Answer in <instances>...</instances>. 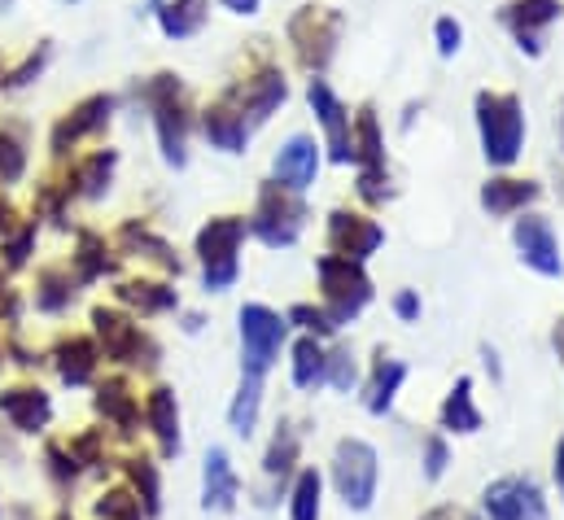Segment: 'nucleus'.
<instances>
[{
	"mask_svg": "<svg viewBox=\"0 0 564 520\" xmlns=\"http://www.w3.org/2000/svg\"><path fill=\"white\" fill-rule=\"evenodd\" d=\"M477 128L490 166H512L525 140V115L512 93H477Z\"/></svg>",
	"mask_w": 564,
	"mask_h": 520,
	"instance_id": "nucleus-1",
	"label": "nucleus"
},
{
	"mask_svg": "<svg viewBox=\"0 0 564 520\" xmlns=\"http://www.w3.org/2000/svg\"><path fill=\"white\" fill-rule=\"evenodd\" d=\"M241 237H246V219H237V215H219V219H210V224L197 232L202 280H206L210 293L232 289V280H237V271H241V262H237Z\"/></svg>",
	"mask_w": 564,
	"mask_h": 520,
	"instance_id": "nucleus-2",
	"label": "nucleus"
},
{
	"mask_svg": "<svg viewBox=\"0 0 564 520\" xmlns=\"http://www.w3.org/2000/svg\"><path fill=\"white\" fill-rule=\"evenodd\" d=\"M302 224H306V206H302V193H289L284 184L268 180V184L259 188V206H254L250 232H254L263 246L281 250V246H293V241H297Z\"/></svg>",
	"mask_w": 564,
	"mask_h": 520,
	"instance_id": "nucleus-3",
	"label": "nucleus"
},
{
	"mask_svg": "<svg viewBox=\"0 0 564 520\" xmlns=\"http://www.w3.org/2000/svg\"><path fill=\"white\" fill-rule=\"evenodd\" d=\"M337 35H341V13H333L328 4H302V9L289 18V44H293L297 62H302L306 71H315V75L333 62Z\"/></svg>",
	"mask_w": 564,
	"mask_h": 520,
	"instance_id": "nucleus-4",
	"label": "nucleus"
},
{
	"mask_svg": "<svg viewBox=\"0 0 564 520\" xmlns=\"http://www.w3.org/2000/svg\"><path fill=\"white\" fill-rule=\"evenodd\" d=\"M284 337H289V319H281L276 311H268L259 302L241 306V372L263 381V372L281 355Z\"/></svg>",
	"mask_w": 564,
	"mask_h": 520,
	"instance_id": "nucleus-5",
	"label": "nucleus"
},
{
	"mask_svg": "<svg viewBox=\"0 0 564 520\" xmlns=\"http://www.w3.org/2000/svg\"><path fill=\"white\" fill-rule=\"evenodd\" d=\"M319 284H324V311L328 319L341 328L350 324L368 302H372V280L364 275L359 262H346V259H319Z\"/></svg>",
	"mask_w": 564,
	"mask_h": 520,
	"instance_id": "nucleus-6",
	"label": "nucleus"
},
{
	"mask_svg": "<svg viewBox=\"0 0 564 520\" xmlns=\"http://www.w3.org/2000/svg\"><path fill=\"white\" fill-rule=\"evenodd\" d=\"M333 481H337V495H341L346 508L368 512L372 508V495H377V451L368 442H359V437L337 442Z\"/></svg>",
	"mask_w": 564,
	"mask_h": 520,
	"instance_id": "nucleus-7",
	"label": "nucleus"
},
{
	"mask_svg": "<svg viewBox=\"0 0 564 520\" xmlns=\"http://www.w3.org/2000/svg\"><path fill=\"white\" fill-rule=\"evenodd\" d=\"M149 106H153V123H158V140H162V158L171 166H184V140H188V115H184V93L175 75H158L144 88Z\"/></svg>",
	"mask_w": 564,
	"mask_h": 520,
	"instance_id": "nucleus-8",
	"label": "nucleus"
},
{
	"mask_svg": "<svg viewBox=\"0 0 564 520\" xmlns=\"http://www.w3.org/2000/svg\"><path fill=\"white\" fill-rule=\"evenodd\" d=\"M93 328H97V342H101L106 359L132 364V368H153V364H158L153 337H144L128 315H119V311H110V306H93Z\"/></svg>",
	"mask_w": 564,
	"mask_h": 520,
	"instance_id": "nucleus-9",
	"label": "nucleus"
},
{
	"mask_svg": "<svg viewBox=\"0 0 564 520\" xmlns=\"http://www.w3.org/2000/svg\"><path fill=\"white\" fill-rule=\"evenodd\" d=\"M355 162H359V193L364 202H386L390 197V166H386V144L377 115L364 106L355 119Z\"/></svg>",
	"mask_w": 564,
	"mask_h": 520,
	"instance_id": "nucleus-10",
	"label": "nucleus"
},
{
	"mask_svg": "<svg viewBox=\"0 0 564 520\" xmlns=\"http://www.w3.org/2000/svg\"><path fill=\"white\" fill-rule=\"evenodd\" d=\"M486 517L490 520H547L543 490L530 477H499L486 486Z\"/></svg>",
	"mask_w": 564,
	"mask_h": 520,
	"instance_id": "nucleus-11",
	"label": "nucleus"
},
{
	"mask_svg": "<svg viewBox=\"0 0 564 520\" xmlns=\"http://www.w3.org/2000/svg\"><path fill=\"white\" fill-rule=\"evenodd\" d=\"M381 241H386V232L372 219L350 215V210H333L328 215V250H333V259L364 262L368 254H377Z\"/></svg>",
	"mask_w": 564,
	"mask_h": 520,
	"instance_id": "nucleus-12",
	"label": "nucleus"
},
{
	"mask_svg": "<svg viewBox=\"0 0 564 520\" xmlns=\"http://www.w3.org/2000/svg\"><path fill=\"white\" fill-rule=\"evenodd\" d=\"M499 18H503V26L517 35L521 53L539 57V53H543V31L561 18V0H508Z\"/></svg>",
	"mask_w": 564,
	"mask_h": 520,
	"instance_id": "nucleus-13",
	"label": "nucleus"
},
{
	"mask_svg": "<svg viewBox=\"0 0 564 520\" xmlns=\"http://www.w3.org/2000/svg\"><path fill=\"white\" fill-rule=\"evenodd\" d=\"M306 97H311V110H315V115H319V123H324V136H328V158H333V162H350V158H355V128H350L346 106L333 97V88H328L324 79H311Z\"/></svg>",
	"mask_w": 564,
	"mask_h": 520,
	"instance_id": "nucleus-14",
	"label": "nucleus"
},
{
	"mask_svg": "<svg viewBox=\"0 0 564 520\" xmlns=\"http://www.w3.org/2000/svg\"><path fill=\"white\" fill-rule=\"evenodd\" d=\"M512 241H517V250H521V262L534 267L539 275H561L564 271L556 232H552V224H547L543 215H525V219H517Z\"/></svg>",
	"mask_w": 564,
	"mask_h": 520,
	"instance_id": "nucleus-15",
	"label": "nucleus"
},
{
	"mask_svg": "<svg viewBox=\"0 0 564 520\" xmlns=\"http://www.w3.org/2000/svg\"><path fill=\"white\" fill-rule=\"evenodd\" d=\"M228 97L237 101L241 119H246L250 131H254L259 123H268V119H272V110L289 97V84H284V75H276V71H263V75H254V79L237 84Z\"/></svg>",
	"mask_w": 564,
	"mask_h": 520,
	"instance_id": "nucleus-16",
	"label": "nucleus"
},
{
	"mask_svg": "<svg viewBox=\"0 0 564 520\" xmlns=\"http://www.w3.org/2000/svg\"><path fill=\"white\" fill-rule=\"evenodd\" d=\"M0 415L18 433H44L53 420V402L40 386H9V390H0Z\"/></svg>",
	"mask_w": 564,
	"mask_h": 520,
	"instance_id": "nucleus-17",
	"label": "nucleus"
},
{
	"mask_svg": "<svg viewBox=\"0 0 564 520\" xmlns=\"http://www.w3.org/2000/svg\"><path fill=\"white\" fill-rule=\"evenodd\" d=\"M237 495H241V481L228 464V451H210L206 455V468H202V508L206 512H232L237 508Z\"/></svg>",
	"mask_w": 564,
	"mask_h": 520,
	"instance_id": "nucleus-18",
	"label": "nucleus"
},
{
	"mask_svg": "<svg viewBox=\"0 0 564 520\" xmlns=\"http://www.w3.org/2000/svg\"><path fill=\"white\" fill-rule=\"evenodd\" d=\"M315 171H319L315 140L311 136H289V144L276 153V184H284L289 193H306L315 184Z\"/></svg>",
	"mask_w": 564,
	"mask_h": 520,
	"instance_id": "nucleus-19",
	"label": "nucleus"
},
{
	"mask_svg": "<svg viewBox=\"0 0 564 520\" xmlns=\"http://www.w3.org/2000/svg\"><path fill=\"white\" fill-rule=\"evenodd\" d=\"M110 110H115V97H106V93L79 101V106L53 128V153H66V149H70L75 140H84L88 131L106 128V123H110Z\"/></svg>",
	"mask_w": 564,
	"mask_h": 520,
	"instance_id": "nucleus-20",
	"label": "nucleus"
},
{
	"mask_svg": "<svg viewBox=\"0 0 564 520\" xmlns=\"http://www.w3.org/2000/svg\"><path fill=\"white\" fill-rule=\"evenodd\" d=\"M144 424L158 437V451L166 459L180 455V402H175V393L166 390V386H158V390L144 398Z\"/></svg>",
	"mask_w": 564,
	"mask_h": 520,
	"instance_id": "nucleus-21",
	"label": "nucleus"
},
{
	"mask_svg": "<svg viewBox=\"0 0 564 520\" xmlns=\"http://www.w3.org/2000/svg\"><path fill=\"white\" fill-rule=\"evenodd\" d=\"M97 415L106 420V424H115L123 437H132L137 429H141V407H137V393L128 390V381L123 377H110L106 386H97Z\"/></svg>",
	"mask_w": 564,
	"mask_h": 520,
	"instance_id": "nucleus-22",
	"label": "nucleus"
},
{
	"mask_svg": "<svg viewBox=\"0 0 564 520\" xmlns=\"http://www.w3.org/2000/svg\"><path fill=\"white\" fill-rule=\"evenodd\" d=\"M97 359H101V350L93 346V337H62L53 346V368L66 386H88L97 372Z\"/></svg>",
	"mask_w": 564,
	"mask_h": 520,
	"instance_id": "nucleus-23",
	"label": "nucleus"
},
{
	"mask_svg": "<svg viewBox=\"0 0 564 520\" xmlns=\"http://www.w3.org/2000/svg\"><path fill=\"white\" fill-rule=\"evenodd\" d=\"M206 136H210V144L215 149H224V153H241L246 149V140H250V123L241 119V110H237V101L232 97H219L210 110H206Z\"/></svg>",
	"mask_w": 564,
	"mask_h": 520,
	"instance_id": "nucleus-24",
	"label": "nucleus"
},
{
	"mask_svg": "<svg viewBox=\"0 0 564 520\" xmlns=\"http://www.w3.org/2000/svg\"><path fill=\"white\" fill-rule=\"evenodd\" d=\"M534 197H539V184L534 180H486V188H481V206L490 215H499V219L525 210Z\"/></svg>",
	"mask_w": 564,
	"mask_h": 520,
	"instance_id": "nucleus-25",
	"label": "nucleus"
},
{
	"mask_svg": "<svg viewBox=\"0 0 564 520\" xmlns=\"http://www.w3.org/2000/svg\"><path fill=\"white\" fill-rule=\"evenodd\" d=\"M210 18V0H166L158 9V26L171 35V40H188L206 26Z\"/></svg>",
	"mask_w": 564,
	"mask_h": 520,
	"instance_id": "nucleus-26",
	"label": "nucleus"
},
{
	"mask_svg": "<svg viewBox=\"0 0 564 520\" xmlns=\"http://www.w3.org/2000/svg\"><path fill=\"white\" fill-rule=\"evenodd\" d=\"M403 377H408V368H403L399 359L377 355V368H372V381H368V393H364V407H368L372 415H386V411L394 407V393L403 386Z\"/></svg>",
	"mask_w": 564,
	"mask_h": 520,
	"instance_id": "nucleus-27",
	"label": "nucleus"
},
{
	"mask_svg": "<svg viewBox=\"0 0 564 520\" xmlns=\"http://www.w3.org/2000/svg\"><path fill=\"white\" fill-rule=\"evenodd\" d=\"M442 429L446 433H477L481 429V411L473 407V381L468 377H459L455 390L446 393V402H442Z\"/></svg>",
	"mask_w": 564,
	"mask_h": 520,
	"instance_id": "nucleus-28",
	"label": "nucleus"
},
{
	"mask_svg": "<svg viewBox=\"0 0 564 520\" xmlns=\"http://www.w3.org/2000/svg\"><path fill=\"white\" fill-rule=\"evenodd\" d=\"M324 381H328V355H324V346L315 337H302L293 346V386L297 390H315Z\"/></svg>",
	"mask_w": 564,
	"mask_h": 520,
	"instance_id": "nucleus-29",
	"label": "nucleus"
},
{
	"mask_svg": "<svg viewBox=\"0 0 564 520\" xmlns=\"http://www.w3.org/2000/svg\"><path fill=\"white\" fill-rule=\"evenodd\" d=\"M119 302L141 311V315H162L175 306V289L153 284V280H128V284H119Z\"/></svg>",
	"mask_w": 564,
	"mask_h": 520,
	"instance_id": "nucleus-30",
	"label": "nucleus"
},
{
	"mask_svg": "<svg viewBox=\"0 0 564 520\" xmlns=\"http://www.w3.org/2000/svg\"><path fill=\"white\" fill-rule=\"evenodd\" d=\"M115 149H101V153H93V158H84L79 166H75V193H84V197H106V188H110V175H115Z\"/></svg>",
	"mask_w": 564,
	"mask_h": 520,
	"instance_id": "nucleus-31",
	"label": "nucleus"
},
{
	"mask_svg": "<svg viewBox=\"0 0 564 520\" xmlns=\"http://www.w3.org/2000/svg\"><path fill=\"white\" fill-rule=\"evenodd\" d=\"M259 402H263V381H259V377H241V390H237L232 407H228L232 433H241V437L254 433V424H259Z\"/></svg>",
	"mask_w": 564,
	"mask_h": 520,
	"instance_id": "nucleus-32",
	"label": "nucleus"
},
{
	"mask_svg": "<svg viewBox=\"0 0 564 520\" xmlns=\"http://www.w3.org/2000/svg\"><path fill=\"white\" fill-rule=\"evenodd\" d=\"M128 477H132V495L141 499L144 517H158L162 508V481H158V464L153 459H128Z\"/></svg>",
	"mask_w": 564,
	"mask_h": 520,
	"instance_id": "nucleus-33",
	"label": "nucleus"
},
{
	"mask_svg": "<svg viewBox=\"0 0 564 520\" xmlns=\"http://www.w3.org/2000/svg\"><path fill=\"white\" fill-rule=\"evenodd\" d=\"M75 271H79V280H84V284H88V280H101V275H110V271H115V259L106 254V241H101L97 232H79Z\"/></svg>",
	"mask_w": 564,
	"mask_h": 520,
	"instance_id": "nucleus-34",
	"label": "nucleus"
},
{
	"mask_svg": "<svg viewBox=\"0 0 564 520\" xmlns=\"http://www.w3.org/2000/svg\"><path fill=\"white\" fill-rule=\"evenodd\" d=\"M70 297H75V280H70L66 271L48 267V271L40 275V289H35V306L48 311V315H57V311L70 306Z\"/></svg>",
	"mask_w": 564,
	"mask_h": 520,
	"instance_id": "nucleus-35",
	"label": "nucleus"
},
{
	"mask_svg": "<svg viewBox=\"0 0 564 520\" xmlns=\"http://www.w3.org/2000/svg\"><path fill=\"white\" fill-rule=\"evenodd\" d=\"M119 241H123V246H132V250H144V254H149L153 262H162L166 271H175V275H180V259L171 254V246H166L162 237H153L144 224H123Z\"/></svg>",
	"mask_w": 564,
	"mask_h": 520,
	"instance_id": "nucleus-36",
	"label": "nucleus"
},
{
	"mask_svg": "<svg viewBox=\"0 0 564 520\" xmlns=\"http://www.w3.org/2000/svg\"><path fill=\"white\" fill-rule=\"evenodd\" d=\"M293 459H297V433H293V424H281V429H276V437H272V446H268L263 473L276 481V477H284V473L293 468Z\"/></svg>",
	"mask_w": 564,
	"mask_h": 520,
	"instance_id": "nucleus-37",
	"label": "nucleus"
},
{
	"mask_svg": "<svg viewBox=\"0 0 564 520\" xmlns=\"http://www.w3.org/2000/svg\"><path fill=\"white\" fill-rule=\"evenodd\" d=\"M293 520H319V473H302L293 486Z\"/></svg>",
	"mask_w": 564,
	"mask_h": 520,
	"instance_id": "nucleus-38",
	"label": "nucleus"
},
{
	"mask_svg": "<svg viewBox=\"0 0 564 520\" xmlns=\"http://www.w3.org/2000/svg\"><path fill=\"white\" fill-rule=\"evenodd\" d=\"M22 166H26V149L13 131H0V184H13L22 180Z\"/></svg>",
	"mask_w": 564,
	"mask_h": 520,
	"instance_id": "nucleus-39",
	"label": "nucleus"
},
{
	"mask_svg": "<svg viewBox=\"0 0 564 520\" xmlns=\"http://www.w3.org/2000/svg\"><path fill=\"white\" fill-rule=\"evenodd\" d=\"M44 464H48V477L66 490L75 477H79V464H75V455L62 446V442H48V451H44Z\"/></svg>",
	"mask_w": 564,
	"mask_h": 520,
	"instance_id": "nucleus-40",
	"label": "nucleus"
},
{
	"mask_svg": "<svg viewBox=\"0 0 564 520\" xmlns=\"http://www.w3.org/2000/svg\"><path fill=\"white\" fill-rule=\"evenodd\" d=\"M289 324H302V328H311L315 337L337 333V324L328 319V311H315V306H293V311H289Z\"/></svg>",
	"mask_w": 564,
	"mask_h": 520,
	"instance_id": "nucleus-41",
	"label": "nucleus"
},
{
	"mask_svg": "<svg viewBox=\"0 0 564 520\" xmlns=\"http://www.w3.org/2000/svg\"><path fill=\"white\" fill-rule=\"evenodd\" d=\"M328 381H333L337 390H350V381H355V359H350V350H333V355H328Z\"/></svg>",
	"mask_w": 564,
	"mask_h": 520,
	"instance_id": "nucleus-42",
	"label": "nucleus"
},
{
	"mask_svg": "<svg viewBox=\"0 0 564 520\" xmlns=\"http://www.w3.org/2000/svg\"><path fill=\"white\" fill-rule=\"evenodd\" d=\"M31 241H35V224H26L18 237L4 241V267H22L26 254H31Z\"/></svg>",
	"mask_w": 564,
	"mask_h": 520,
	"instance_id": "nucleus-43",
	"label": "nucleus"
},
{
	"mask_svg": "<svg viewBox=\"0 0 564 520\" xmlns=\"http://www.w3.org/2000/svg\"><path fill=\"white\" fill-rule=\"evenodd\" d=\"M433 31H437V53H442V57H455V53H459V40H464L459 22H455V18H437Z\"/></svg>",
	"mask_w": 564,
	"mask_h": 520,
	"instance_id": "nucleus-44",
	"label": "nucleus"
},
{
	"mask_svg": "<svg viewBox=\"0 0 564 520\" xmlns=\"http://www.w3.org/2000/svg\"><path fill=\"white\" fill-rule=\"evenodd\" d=\"M442 473H446V442L442 437H429L424 442V477L437 481Z\"/></svg>",
	"mask_w": 564,
	"mask_h": 520,
	"instance_id": "nucleus-45",
	"label": "nucleus"
},
{
	"mask_svg": "<svg viewBox=\"0 0 564 520\" xmlns=\"http://www.w3.org/2000/svg\"><path fill=\"white\" fill-rule=\"evenodd\" d=\"M44 62H48V44H40V53H31V57L9 75V84H13V88H18V84H31V75H40V71H44Z\"/></svg>",
	"mask_w": 564,
	"mask_h": 520,
	"instance_id": "nucleus-46",
	"label": "nucleus"
},
{
	"mask_svg": "<svg viewBox=\"0 0 564 520\" xmlns=\"http://www.w3.org/2000/svg\"><path fill=\"white\" fill-rule=\"evenodd\" d=\"M394 311H399V319H416L421 315V297L416 293H399L394 297Z\"/></svg>",
	"mask_w": 564,
	"mask_h": 520,
	"instance_id": "nucleus-47",
	"label": "nucleus"
},
{
	"mask_svg": "<svg viewBox=\"0 0 564 520\" xmlns=\"http://www.w3.org/2000/svg\"><path fill=\"white\" fill-rule=\"evenodd\" d=\"M232 13H259V0H224Z\"/></svg>",
	"mask_w": 564,
	"mask_h": 520,
	"instance_id": "nucleus-48",
	"label": "nucleus"
},
{
	"mask_svg": "<svg viewBox=\"0 0 564 520\" xmlns=\"http://www.w3.org/2000/svg\"><path fill=\"white\" fill-rule=\"evenodd\" d=\"M424 520H468V517H464L459 508H437V512H429Z\"/></svg>",
	"mask_w": 564,
	"mask_h": 520,
	"instance_id": "nucleus-49",
	"label": "nucleus"
},
{
	"mask_svg": "<svg viewBox=\"0 0 564 520\" xmlns=\"http://www.w3.org/2000/svg\"><path fill=\"white\" fill-rule=\"evenodd\" d=\"M9 219H13V210H9V202H0V237L9 232Z\"/></svg>",
	"mask_w": 564,
	"mask_h": 520,
	"instance_id": "nucleus-50",
	"label": "nucleus"
},
{
	"mask_svg": "<svg viewBox=\"0 0 564 520\" xmlns=\"http://www.w3.org/2000/svg\"><path fill=\"white\" fill-rule=\"evenodd\" d=\"M556 481H561V495H564V442L556 446Z\"/></svg>",
	"mask_w": 564,
	"mask_h": 520,
	"instance_id": "nucleus-51",
	"label": "nucleus"
},
{
	"mask_svg": "<svg viewBox=\"0 0 564 520\" xmlns=\"http://www.w3.org/2000/svg\"><path fill=\"white\" fill-rule=\"evenodd\" d=\"M556 350L564 355V319H561V328H556Z\"/></svg>",
	"mask_w": 564,
	"mask_h": 520,
	"instance_id": "nucleus-52",
	"label": "nucleus"
},
{
	"mask_svg": "<svg viewBox=\"0 0 564 520\" xmlns=\"http://www.w3.org/2000/svg\"><path fill=\"white\" fill-rule=\"evenodd\" d=\"M561 144H564V101H561Z\"/></svg>",
	"mask_w": 564,
	"mask_h": 520,
	"instance_id": "nucleus-53",
	"label": "nucleus"
},
{
	"mask_svg": "<svg viewBox=\"0 0 564 520\" xmlns=\"http://www.w3.org/2000/svg\"><path fill=\"white\" fill-rule=\"evenodd\" d=\"M9 4H13V0H0V13H4V9H9Z\"/></svg>",
	"mask_w": 564,
	"mask_h": 520,
	"instance_id": "nucleus-54",
	"label": "nucleus"
},
{
	"mask_svg": "<svg viewBox=\"0 0 564 520\" xmlns=\"http://www.w3.org/2000/svg\"><path fill=\"white\" fill-rule=\"evenodd\" d=\"M57 520H70V517H66V512H62V517H57Z\"/></svg>",
	"mask_w": 564,
	"mask_h": 520,
	"instance_id": "nucleus-55",
	"label": "nucleus"
},
{
	"mask_svg": "<svg viewBox=\"0 0 564 520\" xmlns=\"http://www.w3.org/2000/svg\"><path fill=\"white\" fill-rule=\"evenodd\" d=\"M66 4H79V0H66Z\"/></svg>",
	"mask_w": 564,
	"mask_h": 520,
	"instance_id": "nucleus-56",
	"label": "nucleus"
}]
</instances>
